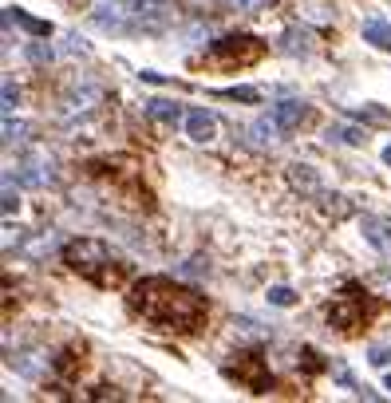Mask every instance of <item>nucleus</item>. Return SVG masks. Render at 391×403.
Here are the masks:
<instances>
[{
    "label": "nucleus",
    "mask_w": 391,
    "mask_h": 403,
    "mask_svg": "<svg viewBox=\"0 0 391 403\" xmlns=\"http://www.w3.org/2000/svg\"><path fill=\"white\" fill-rule=\"evenodd\" d=\"M238 364H230V376L238 379V384H245L249 392H257V395H265L273 387V376H269V368H265V360H261V352H241V356H233Z\"/></svg>",
    "instance_id": "nucleus-6"
},
{
    "label": "nucleus",
    "mask_w": 391,
    "mask_h": 403,
    "mask_svg": "<svg viewBox=\"0 0 391 403\" xmlns=\"http://www.w3.org/2000/svg\"><path fill=\"white\" fill-rule=\"evenodd\" d=\"M230 4H233L238 12H257V9H265L269 0H230Z\"/></svg>",
    "instance_id": "nucleus-19"
},
{
    "label": "nucleus",
    "mask_w": 391,
    "mask_h": 403,
    "mask_svg": "<svg viewBox=\"0 0 391 403\" xmlns=\"http://www.w3.org/2000/svg\"><path fill=\"white\" fill-rule=\"evenodd\" d=\"M372 364L375 368H383V364H387V348H372Z\"/></svg>",
    "instance_id": "nucleus-26"
},
{
    "label": "nucleus",
    "mask_w": 391,
    "mask_h": 403,
    "mask_svg": "<svg viewBox=\"0 0 391 403\" xmlns=\"http://www.w3.org/2000/svg\"><path fill=\"white\" fill-rule=\"evenodd\" d=\"M64 265H68L71 273L87 277L91 285H99V289H119V285L127 281V273H131L127 261H119L103 241H95V238L71 241V245L64 249Z\"/></svg>",
    "instance_id": "nucleus-2"
},
{
    "label": "nucleus",
    "mask_w": 391,
    "mask_h": 403,
    "mask_svg": "<svg viewBox=\"0 0 391 403\" xmlns=\"http://www.w3.org/2000/svg\"><path fill=\"white\" fill-rule=\"evenodd\" d=\"M387 392H391V376H387Z\"/></svg>",
    "instance_id": "nucleus-28"
},
{
    "label": "nucleus",
    "mask_w": 391,
    "mask_h": 403,
    "mask_svg": "<svg viewBox=\"0 0 391 403\" xmlns=\"http://www.w3.org/2000/svg\"><path fill=\"white\" fill-rule=\"evenodd\" d=\"M273 123L281 131H297L300 123H308V107L300 103V99H285V103L273 107Z\"/></svg>",
    "instance_id": "nucleus-8"
},
{
    "label": "nucleus",
    "mask_w": 391,
    "mask_h": 403,
    "mask_svg": "<svg viewBox=\"0 0 391 403\" xmlns=\"http://www.w3.org/2000/svg\"><path fill=\"white\" fill-rule=\"evenodd\" d=\"M293 170V182H297V186H305V190H316V174L308 170V166H289Z\"/></svg>",
    "instance_id": "nucleus-15"
},
{
    "label": "nucleus",
    "mask_w": 391,
    "mask_h": 403,
    "mask_svg": "<svg viewBox=\"0 0 391 403\" xmlns=\"http://www.w3.org/2000/svg\"><path fill=\"white\" fill-rule=\"evenodd\" d=\"M16 135H20V123H12V115H4V138L12 143Z\"/></svg>",
    "instance_id": "nucleus-25"
},
{
    "label": "nucleus",
    "mask_w": 391,
    "mask_h": 403,
    "mask_svg": "<svg viewBox=\"0 0 391 403\" xmlns=\"http://www.w3.org/2000/svg\"><path fill=\"white\" fill-rule=\"evenodd\" d=\"M127 305L135 317L166 332H198L205 325V300L186 285H174L171 277H143L131 289Z\"/></svg>",
    "instance_id": "nucleus-1"
},
{
    "label": "nucleus",
    "mask_w": 391,
    "mask_h": 403,
    "mask_svg": "<svg viewBox=\"0 0 391 403\" xmlns=\"http://www.w3.org/2000/svg\"><path fill=\"white\" fill-rule=\"evenodd\" d=\"M383 163H387V166H391V146H387V151H383Z\"/></svg>",
    "instance_id": "nucleus-27"
},
{
    "label": "nucleus",
    "mask_w": 391,
    "mask_h": 403,
    "mask_svg": "<svg viewBox=\"0 0 391 403\" xmlns=\"http://www.w3.org/2000/svg\"><path fill=\"white\" fill-rule=\"evenodd\" d=\"M328 135L344 138V143H364V131H356V127H336V131H328Z\"/></svg>",
    "instance_id": "nucleus-17"
},
{
    "label": "nucleus",
    "mask_w": 391,
    "mask_h": 403,
    "mask_svg": "<svg viewBox=\"0 0 391 403\" xmlns=\"http://www.w3.org/2000/svg\"><path fill=\"white\" fill-rule=\"evenodd\" d=\"M364 40L375 44V48H391V20H383V16L364 20Z\"/></svg>",
    "instance_id": "nucleus-10"
},
{
    "label": "nucleus",
    "mask_w": 391,
    "mask_h": 403,
    "mask_svg": "<svg viewBox=\"0 0 391 403\" xmlns=\"http://www.w3.org/2000/svg\"><path fill=\"white\" fill-rule=\"evenodd\" d=\"M28 56H32L36 63H44V60H51V48H44V44H32V48H28Z\"/></svg>",
    "instance_id": "nucleus-21"
},
{
    "label": "nucleus",
    "mask_w": 391,
    "mask_h": 403,
    "mask_svg": "<svg viewBox=\"0 0 391 403\" xmlns=\"http://www.w3.org/2000/svg\"><path fill=\"white\" fill-rule=\"evenodd\" d=\"M372 312H375V305L367 300V292H360L356 285H348V292L328 309V320H332V328H340V332L352 336L372 320Z\"/></svg>",
    "instance_id": "nucleus-4"
},
{
    "label": "nucleus",
    "mask_w": 391,
    "mask_h": 403,
    "mask_svg": "<svg viewBox=\"0 0 391 403\" xmlns=\"http://www.w3.org/2000/svg\"><path fill=\"white\" fill-rule=\"evenodd\" d=\"M178 273H182V277H198V273H205V265H202V261H186Z\"/></svg>",
    "instance_id": "nucleus-24"
},
{
    "label": "nucleus",
    "mask_w": 391,
    "mask_h": 403,
    "mask_svg": "<svg viewBox=\"0 0 391 403\" xmlns=\"http://www.w3.org/2000/svg\"><path fill=\"white\" fill-rule=\"evenodd\" d=\"M213 131H218V115L205 111V107H194V111L186 115V135L194 138V143H210Z\"/></svg>",
    "instance_id": "nucleus-7"
},
{
    "label": "nucleus",
    "mask_w": 391,
    "mask_h": 403,
    "mask_svg": "<svg viewBox=\"0 0 391 403\" xmlns=\"http://www.w3.org/2000/svg\"><path fill=\"white\" fill-rule=\"evenodd\" d=\"M16 210V198H12V178H4V214Z\"/></svg>",
    "instance_id": "nucleus-22"
},
{
    "label": "nucleus",
    "mask_w": 391,
    "mask_h": 403,
    "mask_svg": "<svg viewBox=\"0 0 391 403\" xmlns=\"http://www.w3.org/2000/svg\"><path fill=\"white\" fill-rule=\"evenodd\" d=\"M127 20L131 28H143V32H158L174 20V4L171 0H127Z\"/></svg>",
    "instance_id": "nucleus-5"
},
{
    "label": "nucleus",
    "mask_w": 391,
    "mask_h": 403,
    "mask_svg": "<svg viewBox=\"0 0 391 403\" xmlns=\"http://www.w3.org/2000/svg\"><path fill=\"white\" fill-rule=\"evenodd\" d=\"M285 48L289 52H308V32H289L285 36Z\"/></svg>",
    "instance_id": "nucleus-16"
},
{
    "label": "nucleus",
    "mask_w": 391,
    "mask_h": 403,
    "mask_svg": "<svg viewBox=\"0 0 391 403\" xmlns=\"http://www.w3.org/2000/svg\"><path fill=\"white\" fill-rule=\"evenodd\" d=\"M12 107H16V87L4 79V115H12Z\"/></svg>",
    "instance_id": "nucleus-20"
},
{
    "label": "nucleus",
    "mask_w": 391,
    "mask_h": 403,
    "mask_svg": "<svg viewBox=\"0 0 391 403\" xmlns=\"http://www.w3.org/2000/svg\"><path fill=\"white\" fill-rule=\"evenodd\" d=\"M364 233H367V241H372L375 249H387L391 253V230L383 222H375V218H364Z\"/></svg>",
    "instance_id": "nucleus-11"
},
{
    "label": "nucleus",
    "mask_w": 391,
    "mask_h": 403,
    "mask_svg": "<svg viewBox=\"0 0 391 403\" xmlns=\"http://www.w3.org/2000/svg\"><path fill=\"white\" fill-rule=\"evenodd\" d=\"M269 300H273V305H281V309H285V305H293V300H297V297H293V289H273V292H269Z\"/></svg>",
    "instance_id": "nucleus-18"
},
{
    "label": "nucleus",
    "mask_w": 391,
    "mask_h": 403,
    "mask_svg": "<svg viewBox=\"0 0 391 403\" xmlns=\"http://www.w3.org/2000/svg\"><path fill=\"white\" fill-rule=\"evenodd\" d=\"M265 56V44L257 36H225L210 48V56H202L205 68H221V71H233V68H249Z\"/></svg>",
    "instance_id": "nucleus-3"
},
{
    "label": "nucleus",
    "mask_w": 391,
    "mask_h": 403,
    "mask_svg": "<svg viewBox=\"0 0 391 403\" xmlns=\"http://www.w3.org/2000/svg\"><path fill=\"white\" fill-rule=\"evenodd\" d=\"M56 372H60L64 379H71V376H76V372H79V364H76V348H68V352L60 356V360H56Z\"/></svg>",
    "instance_id": "nucleus-13"
},
{
    "label": "nucleus",
    "mask_w": 391,
    "mask_h": 403,
    "mask_svg": "<svg viewBox=\"0 0 391 403\" xmlns=\"http://www.w3.org/2000/svg\"><path fill=\"white\" fill-rule=\"evenodd\" d=\"M146 115H151L154 123L178 127V119H182V103H174V99H151V103H146Z\"/></svg>",
    "instance_id": "nucleus-9"
},
{
    "label": "nucleus",
    "mask_w": 391,
    "mask_h": 403,
    "mask_svg": "<svg viewBox=\"0 0 391 403\" xmlns=\"http://www.w3.org/2000/svg\"><path fill=\"white\" fill-rule=\"evenodd\" d=\"M225 99H241V103H257L261 99V91L257 87H230V91H221Z\"/></svg>",
    "instance_id": "nucleus-14"
},
{
    "label": "nucleus",
    "mask_w": 391,
    "mask_h": 403,
    "mask_svg": "<svg viewBox=\"0 0 391 403\" xmlns=\"http://www.w3.org/2000/svg\"><path fill=\"white\" fill-rule=\"evenodd\" d=\"M68 52L71 56H87V44L79 40V36H68Z\"/></svg>",
    "instance_id": "nucleus-23"
},
{
    "label": "nucleus",
    "mask_w": 391,
    "mask_h": 403,
    "mask_svg": "<svg viewBox=\"0 0 391 403\" xmlns=\"http://www.w3.org/2000/svg\"><path fill=\"white\" fill-rule=\"evenodd\" d=\"M9 20H16V24H20V28H28L32 36H48V32H51V28L44 24V20H32L28 12H20V9H9Z\"/></svg>",
    "instance_id": "nucleus-12"
}]
</instances>
